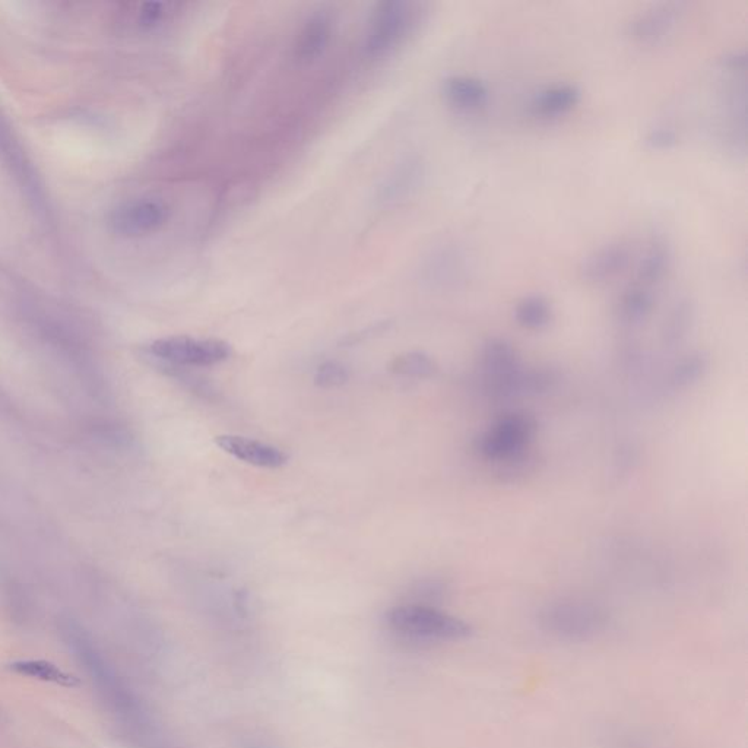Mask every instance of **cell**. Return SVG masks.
<instances>
[{
    "instance_id": "21",
    "label": "cell",
    "mask_w": 748,
    "mask_h": 748,
    "mask_svg": "<svg viewBox=\"0 0 748 748\" xmlns=\"http://www.w3.org/2000/svg\"><path fill=\"white\" fill-rule=\"evenodd\" d=\"M709 361L703 354L694 353L681 358L671 370L668 383L673 389H686L699 382L708 370Z\"/></svg>"
},
{
    "instance_id": "13",
    "label": "cell",
    "mask_w": 748,
    "mask_h": 748,
    "mask_svg": "<svg viewBox=\"0 0 748 748\" xmlns=\"http://www.w3.org/2000/svg\"><path fill=\"white\" fill-rule=\"evenodd\" d=\"M443 95L456 109L477 110L486 106L490 93L480 79L455 75L443 82Z\"/></svg>"
},
{
    "instance_id": "22",
    "label": "cell",
    "mask_w": 748,
    "mask_h": 748,
    "mask_svg": "<svg viewBox=\"0 0 748 748\" xmlns=\"http://www.w3.org/2000/svg\"><path fill=\"white\" fill-rule=\"evenodd\" d=\"M179 3L148 2L142 3L138 11V24L142 28L160 27L161 24L179 12Z\"/></svg>"
},
{
    "instance_id": "16",
    "label": "cell",
    "mask_w": 748,
    "mask_h": 748,
    "mask_svg": "<svg viewBox=\"0 0 748 748\" xmlns=\"http://www.w3.org/2000/svg\"><path fill=\"white\" fill-rule=\"evenodd\" d=\"M580 100L576 85L557 84L544 88L532 98V112L541 117H556L570 112Z\"/></svg>"
},
{
    "instance_id": "1",
    "label": "cell",
    "mask_w": 748,
    "mask_h": 748,
    "mask_svg": "<svg viewBox=\"0 0 748 748\" xmlns=\"http://www.w3.org/2000/svg\"><path fill=\"white\" fill-rule=\"evenodd\" d=\"M57 629L66 648L90 678L107 711L138 740L148 741L155 737L154 725L141 700L101 651L90 630L71 616L60 617Z\"/></svg>"
},
{
    "instance_id": "5",
    "label": "cell",
    "mask_w": 748,
    "mask_h": 748,
    "mask_svg": "<svg viewBox=\"0 0 748 748\" xmlns=\"http://www.w3.org/2000/svg\"><path fill=\"white\" fill-rule=\"evenodd\" d=\"M535 433L537 421L532 415L509 412L478 437L475 450L487 461L509 464L528 455Z\"/></svg>"
},
{
    "instance_id": "15",
    "label": "cell",
    "mask_w": 748,
    "mask_h": 748,
    "mask_svg": "<svg viewBox=\"0 0 748 748\" xmlns=\"http://www.w3.org/2000/svg\"><path fill=\"white\" fill-rule=\"evenodd\" d=\"M655 307V296L652 288L645 285H630L620 296L617 304V316L623 325L637 326L651 316Z\"/></svg>"
},
{
    "instance_id": "23",
    "label": "cell",
    "mask_w": 748,
    "mask_h": 748,
    "mask_svg": "<svg viewBox=\"0 0 748 748\" xmlns=\"http://www.w3.org/2000/svg\"><path fill=\"white\" fill-rule=\"evenodd\" d=\"M350 373L344 364L338 361H325L320 364L315 373V383L320 388H338L347 383Z\"/></svg>"
},
{
    "instance_id": "4",
    "label": "cell",
    "mask_w": 748,
    "mask_h": 748,
    "mask_svg": "<svg viewBox=\"0 0 748 748\" xmlns=\"http://www.w3.org/2000/svg\"><path fill=\"white\" fill-rule=\"evenodd\" d=\"M610 614L597 602L557 599L538 613V624L548 636L563 642H588L607 630Z\"/></svg>"
},
{
    "instance_id": "19",
    "label": "cell",
    "mask_w": 748,
    "mask_h": 748,
    "mask_svg": "<svg viewBox=\"0 0 748 748\" xmlns=\"http://www.w3.org/2000/svg\"><path fill=\"white\" fill-rule=\"evenodd\" d=\"M515 319L522 328L529 329V331L547 328L553 319L550 301L537 294L525 297L516 306Z\"/></svg>"
},
{
    "instance_id": "24",
    "label": "cell",
    "mask_w": 748,
    "mask_h": 748,
    "mask_svg": "<svg viewBox=\"0 0 748 748\" xmlns=\"http://www.w3.org/2000/svg\"><path fill=\"white\" fill-rule=\"evenodd\" d=\"M646 147L654 151H667L678 144V135L674 129L656 128L645 138Z\"/></svg>"
},
{
    "instance_id": "20",
    "label": "cell",
    "mask_w": 748,
    "mask_h": 748,
    "mask_svg": "<svg viewBox=\"0 0 748 748\" xmlns=\"http://www.w3.org/2000/svg\"><path fill=\"white\" fill-rule=\"evenodd\" d=\"M389 370L398 376L411 377V379H430L439 370L436 361L421 351H411L393 358Z\"/></svg>"
},
{
    "instance_id": "11",
    "label": "cell",
    "mask_w": 748,
    "mask_h": 748,
    "mask_svg": "<svg viewBox=\"0 0 748 748\" xmlns=\"http://www.w3.org/2000/svg\"><path fill=\"white\" fill-rule=\"evenodd\" d=\"M214 442L223 452L253 467L281 468L288 461V456L281 449L249 437L223 434L215 437Z\"/></svg>"
},
{
    "instance_id": "10",
    "label": "cell",
    "mask_w": 748,
    "mask_h": 748,
    "mask_svg": "<svg viewBox=\"0 0 748 748\" xmlns=\"http://www.w3.org/2000/svg\"><path fill=\"white\" fill-rule=\"evenodd\" d=\"M632 261V250L624 242H611L589 253L580 265L583 280L601 284L626 271Z\"/></svg>"
},
{
    "instance_id": "12",
    "label": "cell",
    "mask_w": 748,
    "mask_h": 748,
    "mask_svg": "<svg viewBox=\"0 0 748 748\" xmlns=\"http://www.w3.org/2000/svg\"><path fill=\"white\" fill-rule=\"evenodd\" d=\"M334 36V21L325 11L315 12L304 21L294 41V57L301 63L319 59L328 50Z\"/></svg>"
},
{
    "instance_id": "2",
    "label": "cell",
    "mask_w": 748,
    "mask_h": 748,
    "mask_svg": "<svg viewBox=\"0 0 748 748\" xmlns=\"http://www.w3.org/2000/svg\"><path fill=\"white\" fill-rule=\"evenodd\" d=\"M480 377L491 398H521L550 391L557 382L550 369H526L512 342L503 338L487 339L480 353Z\"/></svg>"
},
{
    "instance_id": "3",
    "label": "cell",
    "mask_w": 748,
    "mask_h": 748,
    "mask_svg": "<svg viewBox=\"0 0 748 748\" xmlns=\"http://www.w3.org/2000/svg\"><path fill=\"white\" fill-rule=\"evenodd\" d=\"M386 626L399 640L417 646H436L467 640L472 635L471 624L452 616L434 605H396L386 613Z\"/></svg>"
},
{
    "instance_id": "8",
    "label": "cell",
    "mask_w": 748,
    "mask_h": 748,
    "mask_svg": "<svg viewBox=\"0 0 748 748\" xmlns=\"http://www.w3.org/2000/svg\"><path fill=\"white\" fill-rule=\"evenodd\" d=\"M171 208L160 198H136L117 206L110 217L113 231L123 237L150 236L169 223Z\"/></svg>"
},
{
    "instance_id": "18",
    "label": "cell",
    "mask_w": 748,
    "mask_h": 748,
    "mask_svg": "<svg viewBox=\"0 0 748 748\" xmlns=\"http://www.w3.org/2000/svg\"><path fill=\"white\" fill-rule=\"evenodd\" d=\"M694 320V306L687 299L678 300L665 318L662 326V342L665 347L675 348L689 335Z\"/></svg>"
},
{
    "instance_id": "6",
    "label": "cell",
    "mask_w": 748,
    "mask_h": 748,
    "mask_svg": "<svg viewBox=\"0 0 748 748\" xmlns=\"http://www.w3.org/2000/svg\"><path fill=\"white\" fill-rule=\"evenodd\" d=\"M152 357L167 367H209L231 356L230 344L223 339L195 338L187 335L160 338L148 348Z\"/></svg>"
},
{
    "instance_id": "17",
    "label": "cell",
    "mask_w": 748,
    "mask_h": 748,
    "mask_svg": "<svg viewBox=\"0 0 748 748\" xmlns=\"http://www.w3.org/2000/svg\"><path fill=\"white\" fill-rule=\"evenodd\" d=\"M9 670L14 674L22 677L34 678V680L44 681V683L57 684L63 687L78 686V678L66 673L56 664L43 659H21L8 665Z\"/></svg>"
},
{
    "instance_id": "7",
    "label": "cell",
    "mask_w": 748,
    "mask_h": 748,
    "mask_svg": "<svg viewBox=\"0 0 748 748\" xmlns=\"http://www.w3.org/2000/svg\"><path fill=\"white\" fill-rule=\"evenodd\" d=\"M415 24L414 5L404 0L379 3L364 37V50L372 57L391 53L411 33Z\"/></svg>"
},
{
    "instance_id": "14",
    "label": "cell",
    "mask_w": 748,
    "mask_h": 748,
    "mask_svg": "<svg viewBox=\"0 0 748 748\" xmlns=\"http://www.w3.org/2000/svg\"><path fill=\"white\" fill-rule=\"evenodd\" d=\"M671 265V249L665 239L654 237L646 246L637 263L636 278L639 284L652 288L664 280Z\"/></svg>"
},
{
    "instance_id": "9",
    "label": "cell",
    "mask_w": 748,
    "mask_h": 748,
    "mask_svg": "<svg viewBox=\"0 0 748 748\" xmlns=\"http://www.w3.org/2000/svg\"><path fill=\"white\" fill-rule=\"evenodd\" d=\"M683 14L684 3H655L630 22L629 36L636 43L654 46L673 34Z\"/></svg>"
}]
</instances>
